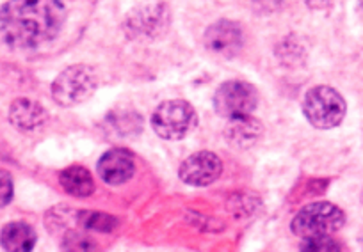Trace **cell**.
Masks as SVG:
<instances>
[{"label":"cell","mask_w":363,"mask_h":252,"mask_svg":"<svg viewBox=\"0 0 363 252\" xmlns=\"http://www.w3.org/2000/svg\"><path fill=\"white\" fill-rule=\"evenodd\" d=\"M228 126H226V141L230 146L237 149H247L260 139L262 122L255 119L253 115H244V118L228 119Z\"/></svg>","instance_id":"obj_12"},{"label":"cell","mask_w":363,"mask_h":252,"mask_svg":"<svg viewBox=\"0 0 363 252\" xmlns=\"http://www.w3.org/2000/svg\"><path fill=\"white\" fill-rule=\"evenodd\" d=\"M345 108L342 94L330 86L312 87L303 100V114L319 130H330L340 125Z\"/></svg>","instance_id":"obj_3"},{"label":"cell","mask_w":363,"mask_h":252,"mask_svg":"<svg viewBox=\"0 0 363 252\" xmlns=\"http://www.w3.org/2000/svg\"><path fill=\"white\" fill-rule=\"evenodd\" d=\"M134 169V155L123 148H114L104 153L102 159L99 160V166H96L99 176L107 185H123L125 181L130 180Z\"/></svg>","instance_id":"obj_9"},{"label":"cell","mask_w":363,"mask_h":252,"mask_svg":"<svg viewBox=\"0 0 363 252\" xmlns=\"http://www.w3.org/2000/svg\"><path fill=\"white\" fill-rule=\"evenodd\" d=\"M47 110L30 98H18L9 108V121L20 132H36L47 122Z\"/></svg>","instance_id":"obj_10"},{"label":"cell","mask_w":363,"mask_h":252,"mask_svg":"<svg viewBox=\"0 0 363 252\" xmlns=\"http://www.w3.org/2000/svg\"><path fill=\"white\" fill-rule=\"evenodd\" d=\"M77 222L84 229L99 231V233H111L118 226V220L114 217L107 215L104 212H89V210L77 213Z\"/></svg>","instance_id":"obj_15"},{"label":"cell","mask_w":363,"mask_h":252,"mask_svg":"<svg viewBox=\"0 0 363 252\" xmlns=\"http://www.w3.org/2000/svg\"><path fill=\"white\" fill-rule=\"evenodd\" d=\"M221 160L216 153L198 151L180 166V180L191 187H207L221 176Z\"/></svg>","instance_id":"obj_7"},{"label":"cell","mask_w":363,"mask_h":252,"mask_svg":"<svg viewBox=\"0 0 363 252\" xmlns=\"http://www.w3.org/2000/svg\"><path fill=\"white\" fill-rule=\"evenodd\" d=\"M13 199V180L9 173L0 171V208L9 205Z\"/></svg>","instance_id":"obj_17"},{"label":"cell","mask_w":363,"mask_h":252,"mask_svg":"<svg viewBox=\"0 0 363 252\" xmlns=\"http://www.w3.org/2000/svg\"><path fill=\"white\" fill-rule=\"evenodd\" d=\"M167 20L166 6H143L138 9V13H130L128 16L127 27L128 30L135 33V36H155V33L164 30Z\"/></svg>","instance_id":"obj_11"},{"label":"cell","mask_w":363,"mask_h":252,"mask_svg":"<svg viewBox=\"0 0 363 252\" xmlns=\"http://www.w3.org/2000/svg\"><path fill=\"white\" fill-rule=\"evenodd\" d=\"M205 47L221 57H233L244 45V34L239 23L230 20H219L205 33Z\"/></svg>","instance_id":"obj_8"},{"label":"cell","mask_w":363,"mask_h":252,"mask_svg":"<svg viewBox=\"0 0 363 252\" xmlns=\"http://www.w3.org/2000/svg\"><path fill=\"white\" fill-rule=\"evenodd\" d=\"M0 244L9 252H29L36 245V233L26 222H9L0 231Z\"/></svg>","instance_id":"obj_13"},{"label":"cell","mask_w":363,"mask_h":252,"mask_svg":"<svg viewBox=\"0 0 363 252\" xmlns=\"http://www.w3.org/2000/svg\"><path fill=\"white\" fill-rule=\"evenodd\" d=\"M66 20L62 0H8L0 8V45L30 50L54 40Z\"/></svg>","instance_id":"obj_1"},{"label":"cell","mask_w":363,"mask_h":252,"mask_svg":"<svg viewBox=\"0 0 363 252\" xmlns=\"http://www.w3.org/2000/svg\"><path fill=\"white\" fill-rule=\"evenodd\" d=\"M258 105V93L251 84L228 80L214 94V108L221 118L235 119L251 115Z\"/></svg>","instance_id":"obj_6"},{"label":"cell","mask_w":363,"mask_h":252,"mask_svg":"<svg viewBox=\"0 0 363 252\" xmlns=\"http://www.w3.org/2000/svg\"><path fill=\"white\" fill-rule=\"evenodd\" d=\"M359 4H362V9H363V0H359Z\"/></svg>","instance_id":"obj_19"},{"label":"cell","mask_w":363,"mask_h":252,"mask_svg":"<svg viewBox=\"0 0 363 252\" xmlns=\"http://www.w3.org/2000/svg\"><path fill=\"white\" fill-rule=\"evenodd\" d=\"M299 248L308 252H328V251H340V245H338L331 236H313V238H303Z\"/></svg>","instance_id":"obj_16"},{"label":"cell","mask_w":363,"mask_h":252,"mask_svg":"<svg viewBox=\"0 0 363 252\" xmlns=\"http://www.w3.org/2000/svg\"><path fill=\"white\" fill-rule=\"evenodd\" d=\"M62 190L75 197H87L95 192V181L89 171L82 166H69L59 174Z\"/></svg>","instance_id":"obj_14"},{"label":"cell","mask_w":363,"mask_h":252,"mask_svg":"<svg viewBox=\"0 0 363 252\" xmlns=\"http://www.w3.org/2000/svg\"><path fill=\"white\" fill-rule=\"evenodd\" d=\"M99 86L95 69L87 64L68 66L52 84V96L61 107H75L93 96Z\"/></svg>","instance_id":"obj_4"},{"label":"cell","mask_w":363,"mask_h":252,"mask_svg":"<svg viewBox=\"0 0 363 252\" xmlns=\"http://www.w3.org/2000/svg\"><path fill=\"white\" fill-rule=\"evenodd\" d=\"M335 0H305V4L310 9H326L333 4Z\"/></svg>","instance_id":"obj_18"},{"label":"cell","mask_w":363,"mask_h":252,"mask_svg":"<svg viewBox=\"0 0 363 252\" xmlns=\"http://www.w3.org/2000/svg\"><path fill=\"white\" fill-rule=\"evenodd\" d=\"M345 222L344 212L331 202L319 201L306 205L292 219V233L299 238L331 236Z\"/></svg>","instance_id":"obj_2"},{"label":"cell","mask_w":363,"mask_h":252,"mask_svg":"<svg viewBox=\"0 0 363 252\" xmlns=\"http://www.w3.org/2000/svg\"><path fill=\"white\" fill-rule=\"evenodd\" d=\"M198 118L193 105L186 100H167L155 108L152 115V126L159 137L167 141L184 139L194 126Z\"/></svg>","instance_id":"obj_5"}]
</instances>
